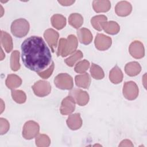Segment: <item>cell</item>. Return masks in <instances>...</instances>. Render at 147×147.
<instances>
[{
	"label": "cell",
	"instance_id": "27",
	"mask_svg": "<svg viewBox=\"0 0 147 147\" xmlns=\"http://www.w3.org/2000/svg\"><path fill=\"white\" fill-rule=\"evenodd\" d=\"M83 56V53L80 51H76L73 55H72L69 57L65 60V63L69 67H72L75 64V63L81 59Z\"/></svg>",
	"mask_w": 147,
	"mask_h": 147
},
{
	"label": "cell",
	"instance_id": "7",
	"mask_svg": "<svg viewBox=\"0 0 147 147\" xmlns=\"http://www.w3.org/2000/svg\"><path fill=\"white\" fill-rule=\"evenodd\" d=\"M124 97L128 100H134L138 96V87L133 81L126 82L123 84L122 90Z\"/></svg>",
	"mask_w": 147,
	"mask_h": 147
},
{
	"label": "cell",
	"instance_id": "6",
	"mask_svg": "<svg viewBox=\"0 0 147 147\" xmlns=\"http://www.w3.org/2000/svg\"><path fill=\"white\" fill-rule=\"evenodd\" d=\"M34 94L39 97H44L50 94L51 86L49 83L45 80H38L32 86Z\"/></svg>",
	"mask_w": 147,
	"mask_h": 147
},
{
	"label": "cell",
	"instance_id": "37",
	"mask_svg": "<svg viewBox=\"0 0 147 147\" xmlns=\"http://www.w3.org/2000/svg\"><path fill=\"white\" fill-rule=\"evenodd\" d=\"M5 57V55L3 53V50L1 49V60H2L3 58Z\"/></svg>",
	"mask_w": 147,
	"mask_h": 147
},
{
	"label": "cell",
	"instance_id": "1",
	"mask_svg": "<svg viewBox=\"0 0 147 147\" xmlns=\"http://www.w3.org/2000/svg\"><path fill=\"white\" fill-rule=\"evenodd\" d=\"M21 57L25 66L39 72L46 68L52 61L51 51L44 40L38 36H30L21 44Z\"/></svg>",
	"mask_w": 147,
	"mask_h": 147
},
{
	"label": "cell",
	"instance_id": "24",
	"mask_svg": "<svg viewBox=\"0 0 147 147\" xmlns=\"http://www.w3.org/2000/svg\"><path fill=\"white\" fill-rule=\"evenodd\" d=\"M68 22L70 25L76 29L79 28L83 23V18L79 13H72L68 18Z\"/></svg>",
	"mask_w": 147,
	"mask_h": 147
},
{
	"label": "cell",
	"instance_id": "38",
	"mask_svg": "<svg viewBox=\"0 0 147 147\" xmlns=\"http://www.w3.org/2000/svg\"><path fill=\"white\" fill-rule=\"evenodd\" d=\"M1 10H2V11H3V8H2V6H1ZM2 15H3V13L2 12V14H1V16H2Z\"/></svg>",
	"mask_w": 147,
	"mask_h": 147
},
{
	"label": "cell",
	"instance_id": "34",
	"mask_svg": "<svg viewBox=\"0 0 147 147\" xmlns=\"http://www.w3.org/2000/svg\"><path fill=\"white\" fill-rule=\"evenodd\" d=\"M119 146H133L132 142L129 140H124L121 141Z\"/></svg>",
	"mask_w": 147,
	"mask_h": 147
},
{
	"label": "cell",
	"instance_id": "23",
	"mask_svg": "<svg viewBox=\"0 0 147 147\" xmlns=\"http://www.w3.org/2000/svg\"><path fill=\"white\" fill-rule=\"evenodd\" d=\"M51 20L52 26L58 30L63 29L66 25V18L61 14L53 15Z\"/></svg>",
	"mask_w": 147,
	"mask_h": 147
},
{
	"label": "cell",
	"instance_id": "8",
	"mask_svg": "<svg viewBox=\"0 0 147 147\" xmlns=\"http://www.w3.org/2000/svg\"><path fill=\"white\" fill-rule=\"evenodd\" d=\"M69 95L74 99L75 101L79 106H84L89 101V95L88 93L80 89H73L70 91Z\"/></svg>",
	"mask_w": 147,
	"mask_h": 147
},
{
	"label": "cell",
	"instance_id": "22",
	"mask_svg": "<svg viewBox=\"0 0 147 147\" xmlns=\"http://www.w3.org/2000/svg\"><path fill=\"white\" fill-rule=\"evenodd\" d=\"M6 85L9 88L13 90L21 86L22 80L18 75L15 74H10L6 79Z\"/></svg>",
	"mask_w": 147,
	"mask_h": 147
},
{
	"label": "cell",
	"instance_id": "31",
	"mask_svg": "<svg viewBox=\"0 0 147 147\" xmlns=\"http://www.w3.org/2000/svg\"><path fill=\"white\" fill-rule=\"evenodd\" d=\"M90 67V63L88 61L86 60H83L78 62L74 70L76 72L79 74H83L85 71H86Z\"/></svg>",
	"mask_w": 147,
	"mask_h": 147
},
{
	"label": "cell",
	"instance_id": "29",
	"mask_svg": "<svg viewBox=\"0 0 147 147\" xmlns=\"http://www.w3.org/2000/svg\"><path fill=\"white\" fill-rule=\"evenodd\" d=\"M11 96L16 102L20 104L24 103L26 99L25 93L21 90H12Z\"/></svg>",
	"mask_w": 147,
	"mask_h": 147
},
{
	"label": "cell",
	"instance_id": "10",
	"mask_svg": "<svg viewBox=\"0 0 147 147\" xmlns=\"http://www.w3.org/2000/svg\"><path fill=\"white\" fill-rule=\"evenodd\" d=\"M44 37L51 48L52 52H54L57 47L59 37L58 32L53 29H48L45 31Z\"/></svg>",
	"mask_w": 147,
	"mask_h": 147
},
{
	"label": "cell",
	"instance_id": "19",
	"mask_svg": "<svg viewBox=\"0 0 147 147\" xmlns=\"http://www.w3.org/2000/svg\"><path fill=\"white\" fill-rule=\"evenodd\" d=\"M75 80L78 87L83 88H88L91 83V79L87 73L76 75L75 78Z\"/></svg>",
	"mask_w": 147,
	"mask_h": 147
},
{
	"label": "cell",
	"instance_id": "36",
	"mask_svg": "<svg viewBox=\"0 0 147 147\" xmlns=\"http://www.w3.org/2000/svg\"><path fill=\"white\" fill-rule=\"evenodd\" d=\"M1 113H2L3 111V107H5V105L3 104V100L2 99H1Z\"/></svg>",
	"mask_w": 147,
	"mask_h": 147
},
{
	"label": "cell",
	"instance_id": "18",
	"mask_svg": "<svg viewBox=\"0 0 147 147\" xmlns=\"http://www.w3.org/2000/svg\"><path fill=\"white\" fill-rule=\"evenodd\" d=\"M1 42L2 46L4 48L6 52H11L13 49L12 38L7 32L2 30L1 32Z\"/></svg>",
	"mask_w": 147,
	"mask_h": 147
},
{
	"label": "cell",
	"instance_id": "20",
	"mask_svg": "<svg viewBox=\"0 0 147 147\" xmlns=\"http://www.w3.org/2000/svg\"><path fill=\"white\" fill-rule=\"evenodd\" d=\"M92 6L96 13L107 12L111 7V3L109 1H94Z\"/></svg>",
	"mask_w": 147,
	"mask_h": 147
},
{
	"label": "cell",
	"instance_id": "35",
	"mask_svg": "<svg viewBox=\"0 0 147 147\" xmlns=\"http://www.w3.org/2000/svg\"><path fill=\"white\" fill-rule=\"evenodd\" d=\"M58 2L63 6H70L75 2V1H59Z\"/></svg>",
	"mask_w": 147,
	"mask_h": 147
},
{
	"label": "cell",
	"instance_id": "9",
	"mask_svg": "<svg viewBox=\"0 0 147 147\" xmlns=\"http://www.w3.org/2000/svg\"><path fill=\"white\" fill-rule=\"evenodd\" d=\"M94 44L96 49L99 51H105L108 49L111 45V38L103 34L99 33L96 36Z\"/></svg>",
	"mask_w": 147,
	"mask_h": 147
},
{
	"label": "cell",
	"instance_id": "2",
	"mask_svg": "<svg viewBox=\"0 0 147 147\" xmlns=\"http://www.w3.org/2000/svg\"><path fill=\"white\" fill-rule=\"evenodd\" d=\"M78 41L75 36L70 34L67 38H62L60 40L57 51V55L65 57L73 53L76 49Z\"/></svg>",
	"mask_w": 147,
	"mask_h": 147
},
{
	"label": "cell",
	"instance_id": "12",
	"mask_svg": "<svg viewBox=\"0 0 147 147\" xmlns=\"http://www.w3.org/2000/svg\"><path fill=\"white\" fill-rule=\"evenodd\" d=\"M129 51L131 56L135 59L142 58L145 55L144 45L140 41L136 40L131 42L129 46Z\"/></svg>",
	"mask_w": 147,
	"mask_h": 147
},
{
	"label": "cell",
	"instance_id": "13",
	"mask_svg": "<svg viewBox=\"0 0 147 147\" xmlns=\"http://www.w3.org/2000/svg\"><path fill=\"white\" fill-rule=\"evenodd\" d=\"M132 10L130 3L127 1H120L115 6V11L116 14L121 17H125L130 14Z\"/></svg>",
	"mask_w": 147,
	"mask_h": 147
},
{
	"label": "cell",
	"instance_id": "28",
	"mask_svg": "<svg viewBox=\"0 0 147 147\" xmlns=\"http://www.w3.org/2000/svg\"><path fill=\"white\" fill-rule=\"evenodd\" d=\"M35 142L36 145L38 147H47L51 144V140L48 136L41 134L36 137Z\"/></svg>",
	"mask_w": 147,
	"mask_h": 147
},
{
	"label": "cell",
	"instance_id": "17",
	"mask_svg": "<svg viewBox=\"0 0 147 147\" xmlns=\"http://www.w3.org/2000/svg\"><path fill=\"white\" fill-rule=\"evenodd\" d=\"M125 71L127 75L134 76L140 74L141 71V67L138 62L132 61L126 64Z\"/></svg>",
	"mask_w": 147,
	"mask_h": 147
},
{
	"label": "cell",
	"instance_id": "26",
	"mask_svg": "<svg viewBox=\"0 0 147 147\" xmlns=\"http://www.w3.org/2000/svg\"><path fill=\"white\" fill-rule=\"evenodd\" d=\"M90 73L93 78L97 80L102 79L104 78L105 74L102 68L99 65L92 63L90 68Z\"/></svg>",
	"mask_w": 147,
	"mask_h": 147
},
{
	"label": "cell",
	"instance_id": "3",
	"mask_svg": "<svg viewBox=\"0 0 147 147\" xmlns=\"http://www.w3.org/2000/svg\"><path fill=\"white\" fill-rule=\"evenodd\" d=\"M29 30V24L24 18H19L13 21L11 25V32L17 37L25 36Z\"/></svg>",
	"mask_w": 147,
	"mask_h": 147
},
{
	"label": "cell",
	"instance_id": "32",
	"mask_svg": "<svg viewBox=\"0 0 147 147\" xmlns=\"http://www.w3.org/2000/svg\"><path fill=\"white\" fill-rule=\"evenodd\" d=\"M54 68H55L54 62L52 61L51 65L49 67V68L47 69H46L44 71L37 72V74L41 78H42L43 79H48L49 76H51V75L53 73Z\"/></svg>",
	"mask_w": 147,
	"mask_h": 147
},
{
	"label": "cell",
	"instance_id": "30",
	"mask_svg": "<svg viewBox=\"0 0 147 147\" xmlns=\"http://www.w3.org/2000/svg\"><path fill=\"white\" fill-rule=\"evenodd\" d=\"M107 18L104 15H98L93 17L91 19V24L94 28L98 31L102 30L101 27L100 26V23L103 21H107Z\"/></svg>",
	"mask_w": 147,
	"mask_h": 147
},
{
	"label": "cell",
	"instance_id": "11",
	"mask_svg": "<svg viewBox=\"0 0 147 147\" xmlns=\"http://www.w3.org/2000/svg\"><path fill=\"white\" fill-rule=\"evenodd\" d=\"M75 109V101L74 99L69 95L63 99L60 111L63 115H68L72 113Z\"/></svg>",
	"mask_w": 147,
	"mask_h": 147
},
{
	"label": "cell",
	"instance_id": "25",
	"mask_svg": "<svg viewBox=\"0 0 147 147\" xmlns=\"http://www.w3.org/2000/svg\"><path fill=\"white\" fill-rule=\"evenodd\" d=\"M10 67L14 71H17L20 68V52L17 50L14 51L11 55Z\"/></svg>",
	"mask_w": 147,
	"mask_h": 147
},
{
	"label": "cell",
	"instance_id": "33",
	"mask_svg": "<svg viewBox=\"0 0 147 147\" xmlns=\"http://www.w3.org/2000/svg\"><path fill=\"white\" fill-rule=\"evenodd\" d=\"M10 125L9 122L5 118H0V133L1 134H4L9 130Z\"/></svg>",
	"mask_w": 147,
	"mask_h": 147
},
{
	"label": "cell",
	"instance_id": "14",
	"mask_svg": "<svg viewBox=\"0 0 147 147\" xmlns=\"http://www.w3.org/2000/svg\"><path fill=\"white\" fill-rule=\"evenodd\" d=\"M100 26L102 29H103L105 32L110 34H116L120 30L119 25L117 22L113 21L101 22L100 23Z\"/></svg>",
	"mask_w": 147,
	"mask_h": 147
},
{
	"label": "cell",
	"instance_id": "21",
	"mask_svg": "<svg viewBox=\"0 0 147 147\" xmlns=\"http://www.w3.org/2000/svg\"><path fill=\"white\" fill-rule=\"evenodd\" d=\"M109 79L114 84H118L123 80V74L121 69L115 65L110 71Z\"/></svg>",
	"mask_w": 147,
	"mask_h": 147
},
{
	"label": "cell",
	"instance_id": "15",
	"mask_svg": "<svg viewBox=\"0 0 147 147\" xmlns=\"http://www.w3.org/2000/svg\"><path fill=\"white\" fill-rule=\"evenodd\" d=\"M67 126L71 130H77L82 125V119L79 113L70 115L67 120Z\"/></svg>",
	"mask_w": 147,
	"mask_h": 147
},
{
	"label": "cell",
	"instance_id": "16",
	"mask_svg": "<svg viewBox=\"0 0 147 147\" xmlns=\"http://www.w3.org/2000/svg\"><path fill=\"white\" fill-rule=\"evenodd\" d=\"M77 34L79 41L84 45L89 44L92 40V34L87 28H83L79 29L77 31Z\"/></svg>",
	"mask_w": 147,
	"mask_h": 147
},
{
	"label": "cell",
	"instance_id": "4",
	"mask_svg": "<svg viewBox=\"0 0 147 147\" xmlns=\"http://www.w3.org/2000/svg\"><path fill=\"white\" fill-rule=\"evenodd\" d=\"M54 83L57 88L61 90H71L74 86L72 78L66 73L57 75L54 79Z\"/></svg>",
	"mask_w": 147,
	"mask_h": 147
},
{
	"label": "cell",
	"instance_id": "5",
	"mask_svg": "<svg viewBox=\"0 0 147 147\" xmlns=\"http://www.w3.org/2000/svg\"><path fill=\"white\" fill-rule=\"evenodd\" d=\"M39 130L40 126L37 122L33 121H29L24 124L22 136L26 140H31L37 136Z\"/></svg>",
	"mask_w": 147,
	"mask_h": 147
}]
</instances>
